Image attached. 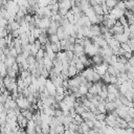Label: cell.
I'll return each instance as SVG.
<instances>
[{
  "mask_svg": "<svg viewBox=\"0 0 134 134\" xmlns=\"http://www.w3.org/2000/svg\"><path fill=\"white\" fill-rule=\"evenodd\" d=\"M16 102H17V105H18V107L22 110V109H28L29 107H30V103L28 102V99H27V97H24L22 94H20V96L16 99Z\"/></svg>",
  "mask_w": 134,
  "mask_h": 134,
  "instance_id": "6da1fadb",
  "label": "cell"
},
{
  "mask_svg": "<svg viewBox=\"0 0 134 134\" xmlns=\"http://www.w3.org/2000/svg\"><path fill=\"white\" fill-rule=\"evenodd\" d=\"M109 15H110V17H112V18H114V19L118 20L121 16H124V15H125V10H121V9H119L118 7L114 6L113 8H111V9H110Z\"/></svg>",
  "mask_w": 134,
  "mask_h": 134,
  "instance_id": "7a4b0ae2",
  "label": "cell"
},
{
  "mask_svg": "<svg viewBox=\"0 0 134 134\" xmlns=\"http://www.w3.org/2000/svg\"><path fill=\"white\" fill-rule=\"evenodd\" d=\"M108 66H109V64L104 62V63L98 64V65H93V68H94V70H95L97 73H99L100 75H103L104 73H106V72H107Z\"/></svg>",
  "mask_w": 134,
  "mask_h": 134,
  "instance_id": "3957f363",
  "label": "cell"
},
{
  "mask_svg": "<svg viewBox=\"0 0 134 134\" xmlns=\"http://www.w3.org/2000/svg\"><path fill=\"white\" fill-rule=\"evenodd\" d=\"M93 73H94L93 67H86V68L82 71V74H83V75L86 77V80L89 81V82H92V80H93Z\"/></svg>",
  "mask_w": 134,
  "mask_h": 134,
  "instance_id": "277c9868",
  "label": "cell"
},
{
  "mask_svg": "<svg viewBox=\"0 0 134 134\" xmlns=\"http://www.w3.org/2000/svg\"><path fill=\"white\" fill-rule=\"evenodd\" d=\"M45 87L47 88V90L49 91V93H50V95H55V89H57V87H55V85L53 84V82L49 79V77H47V80H46V83H45Z\"/></svg>",
  "mask_w": 134,
  "mask_h": 134,
  "instance_id": "5b68a950",
  "label": "cell"
},
{
  "mask_svg": "<svg viewBox=\"0 0 134 134\" xmlns=\"http://www.w3.org/2000/svg\"><path fill=\"white\" fill-rule=\"evenodd\" d=\"M36 121L34 119H28V122H27V126L25 128V132L29 133V134H35L36 133Z\"/></svg>",
  "mask_w": 134,
  "mask_h": 134,
  "instance_id": "8992f818",
  "label": "cell"
},
{
  "mask_svg": "<svg viewBox=\"0 0 134 134\" xmlns=\"http://www.w3.org/2000/svg\"><path fill=\"white\" fill-rule=\"evenodd\" d=\"M50 22H51V17H50V18H48V17L42 18V19H41V22H40L39 27H40V28H42L43 30H47V28L50 26Z\"/></svg>",
  "mask_w": 134,
  "mask_h": 134,
  "instance_id": "52a82bcc",
  "label": "cell"
},
{
  "mask_svg": "<svg viewBox=\"0 0 134 134\" xmlns=\"http://www.w3.org/2000/svg\"><path fill=\"white\" fill-rule=\"evenodd\" d=\"M57 34H58L60 40L67 39L68 36H69V34H68V32L66 31V29H65V26H63V25H60V26L58 27V31H57Z\"/></svg>",
  "mask_w": 134,
  "mask_h": 134,
  "instance_id": "ba28073f",
  "label": "cell"
},
{
  "mask_svg": "<svg viewBox=\"0 0 134 134\" xmlns=\"http://www.w3.org/2000/svg\"><path fill=\"white\" fill-rule=\"evenodd\" d=\"M113 38H115L118 42H120V43H126V42H128V40L130 39L129 38V36L128 35H126V34H117V35H113L112 36Z\"/></svg>",
  "mask_w": 134,
  "mask_h": 134,
  "instance_id": "9c48e42d",
  "label": "cell"
},
{
  "mask_svg": "<svg viewBox=\"0 0 134 134\" xmlns=\"http://www.w3.org/2000/svg\"><path fill=\"white\" fill-rule=\"evenodd\" d=\"M73 52H74V54L77 55V57H80L81 54L85 53V47H84V45H82V44H74Z\"/></svg>",
  "mask_w": 134,
  "mask_h": 134,
  "instance_id": "30bf717a",
  "label": "cell"
},
{
  "mask_svg": "<svg viewBox=\"0 0 134 134\" xmlns=\"http://www.w3.org/2000/svg\"><path fill=\"white\" fill-rule=\"evenodd\" d=\"M91 59H92L93 65H98V64L104 63V57H103V54H100V53H96V54H94Z\"/></svg>",
  "mask_w": 134,
  "mask_h": 134,
  "instance_id": "8fae6325",
  "label": "cell"
},
{
  "mask_svg": "<svg viewBox=\"0 0 134 134\" xmlns=\"http://www.w3.org/2000/svg\"><path fill=\"white\" fill-rule=\"evenodd\" d=\"M90 31L93 35V37L94 36H99L100 35V26H99V24H91Z\"/></svg>",
  "mask_w": 134,
  "mask_h": 134,
  "instance_id": "7c38bea8",
  "label": "cell"
},
{
  "mask_svg": "<svg viewBox=\"0 0 134 134\" xmlns=\"http://www.w3.org/2000/svg\"><path fill=\"white\" fill-rule=\"evenodd\" d=\"M90 130V128L88 127V125L86 124V121H82L80 125H79V129H77V132L79 133H88Z\"/></svg>",
  "mask_w": 134,
  "mask_h": 134,
  "instance_id": "4fadbf2b",
  "label": "cell"
},
{
  "mask_svg": "<svg viewBox=\"0 0 134 134\" xmlns=\"http://www.w3.org/2000/svg\"><path fill=\"white\" fill-rule=\"evenodd\" d=\"M43 62H44V66H45V68H47L49 71L52 69V67H53V62H52V60L50 59V58H48V57H44L43 58Z\"/></svg>",
  "mask_w": 134,
  "mask_h": 134,
  "instance_id": "5bb4252c",
  "label": "cell"
},
{
  "mask_svg": "<svg viewBox=\"0 0 134 134\" xmlns=\"http://www.w3.org/2000/svg\"><path fill=\"white\" fill-rule=\"evenodd\" d=\"M105 107H106L107 113H109V112H112V111H114V110L117 108V107H116V105H115V103H114V102H110V100H106Z\"/></svg>",
  "mask_w": 134,
  "mask_h": 134,
  "instance_id": "9a60e30c",
  "label": "cell"
},
{
  "mask_svg": "<svg viewBox=\"0 0 134 134\" xmlns=\"http://www.w3.org/2000/svg\"><path fill=\"white\" fill-rule=\"evenodd\" d=\"M60 4V7L61 8H65V9H67V10H69L71 7H72V2H71V0H64L63 2H61V3H59Z\"/></svg>",
  "mask_w": 134,
  "mask_h": 134,
  "instance_id": "2e32d148",
  "label": "cell"
},
{
  "mask_svg": "<svg viewBox=\"0 0 134 134\" xmlns=\"http://www.w3.org/2000/svg\"><path fill=\"white\" fill-rule=\"evenodd\" d=\"M68 73H69V77H73V76H75V75H76L77 73H80V72H79V70L76 69L75 66L69 65V67H68Z\"/></svg>",
  "mask_w": 134,
  "mask_h": 134,
  "instance_id": "e0dca14e",
  "label": "cell"
},
{
  "mask_svg": "<svg viewBox=\"0 0 134 134\" xmlns=\"http://www.w3.org/2000/svg\"><path fill=\"white\" fill-rule=\"evenodd\" d=\"M98 95L100 96V98H103V99H107V96H108V89H107V85H103V87H102V90H100V92L98 93Z\"/></svg>",
  "mask_w": 134,
  "mask_h": 134,
  "instance_id": "ac0fdd59",
  "label": "cell"
},
{
  "mask_svg": "<svg viewBox=\"0 0 134 134\" xmlns=\"http://www.w3.org/2000/svg\"><path fill=\"white\" fill-rule=\"evenodd\" d=\"M51 49L57 53V52H59V51H61L62 50V46H61V42L60 41H58V42H53V43H51Z\"/></svg>",
  "mask_w": 134,
  "mask_h": 134,
  "instance_id": "d6986e66",
  "label": "cell"
},
{
  "mask_svg": "<svg viewBox=\"0 0 134 134\" xmlns=\"http://www.w3.org/2000/svg\"><path fill=\"white\" fill-rule=\"evenodd\" d=\"M21 113H22V115L25 116L27 119H32L34 113H32L29 109H22V110H21Z\"/></svg>",
  "mask_w": 134,
  "mask_h": 134,
  "instance_id": "ffe728a7",
  "label": "cell"
},
{
  "mask_svg": "<svg viewBox=\"0 0 134 134\" xmlns=\"http://www.w3.org/2000/svg\"><path fill=\"white\" fill-rule=\"evenodd\" d=\"M15 62H16V58H14V57H12V55H7V57L5 58V60H4V63H5V65H6L7 67H10Z\"/></svg>",
  "mask_w": 134,
  "mask_h": 134,
  "instance_id": "44dd1931",
  "label": "cell"
},
{
  "mask_svg": "<svg viewBox=\"0 0 134 134\" xmlns=\"http://www.w3.org/2000/svg\"><path fill=\"white\" fill-rule=\"evenodd\" d=\"M107 72H109L111 75H117L118 74V70L113 66V65H111V64H109V66H108V69H107Z\"/></svg>",
  "mask_w": 134,
  "mask_h": 134,
  "instance_id": "7402d4cb",
  "label": "cell"
},
{
  "mask_svg": "<svg viewBox=\"0 0 134 134\" xmlns=\"http://www.w3.org/2000/svg\"><path fill=\"white\" fill-rule=\"evenodd\" d=\"M52 82H53V84L55 85V87H60V86H63V79L60 76V75H58V76H55L54 79H52L51 80Z\"/></svg>",
  "mask_w": 134,
  "mask_h": 134,
  "instance_id": "603a6c76",
  "label": "cell"
},
{
  "mask_svg": "<svg viewBox=\"0 0 134 134\" xmlns=\"http://www.w3.org/2000/svg\"><path fill=\"white\" fill-rule=\"evenodd\" d=\"M95 14L96 15H104V10H103V7H102V4H95L92 6Z\"/></svg>",
  "mask_w": 134,
  "mask_h": 134,
  "instance_id": "cb8c5ba5",
  "label": "cell"
},
{
  "mask_svg": "<svg viewBox=\"0 0 134 134\" xmlns=\"http://www.w3.org/2000/svg\"><path fill=\"white\" fill-rule=\"evenodd\" d=\"M102 81L105 83V84H110L111 82V74L109 72H106L102 75Z\"/></svg>",
  "mask_w": 134,
  "mask_h": 134,
  "instance_id": "d4e9b609",
  "label": "cell"
},
{
  "mask_svg": "<svg viewBox=\"0 0 134 134\" xmlns=\"http://www.w3.org/2000/svg\"><path fill=\"white\" fill-rule=\"evenodd\" d=\"M44 55H45V49L42 47V48H40L39 50H38V52L36 53V60H41V59H43L44 58Z\"/></svg>",
  "mask_w": 134,
  "mask_h": 134,
  "instance_id": "484cf974",
  "label": "cell"
},
{
  "mask_svg": "<svg viewBox=\"0 0 134 134\" xmlns=\"http://www.w3.org/2000/svg\"><path fill=\"white\" fill-rule=\"evenodd\" d=\"M79 91H80V93L82 94V96H84V95H86L87 92L89 91V88H88L86 85H80V86H79Z\"/></svg>",
  "mask_w": 134,
  "mask_h": 134,
  "instance_id": "4316f807",
  "label": "cell"
},
{
  "mask_svg": "<svg viewBox=\"0 0 134 134\" xmlns=\"http://www.w3.org/2000/svg\"><path fill=\"white\" fill-rule=\"evenodd\" d=\"M18 73H19V72H17L16 70H14V69L12 68V66H10V67H7V75H8V76H10V77H17Z\"/></svg>",
  "mask_w": 134,
  "mask_h": 134,
  "instance_id": "83f0119b",
  "label": "cell"
},
{
  "mask_svg": "<svg viewBox=\"0 0 134 134\" xmlns=\"http://www.w3.org/2000/svg\"><path fill=\"white\" fill-rule=\"evenodd\" d=\"M8 25H9L12 31H13V30H17V29L20 28V23L17 22V21H13L12 23H8Z\"/></svg>",
  "mask_w": 134,
  "mask_h": 134,
  "instance_id": "f1b7e54d",
  "label": "cell"
},
{
  "mask_svg": "<svg viewBox=\"0 0 134 134\" xmlns=\"http://www.w3.org/2000/svg\"><path fill=\"white\" fill-rule=\"evenodd\" d=\"M42 31H43V29H42V28H40V27H36V28H35V29H32L30 32L36 37V39H38V38H39V36L42 34Z\"/></svg>",
  "mask_w": 134,
  "mask_h": 134,
  "instance_id": "f546056e",
  "label": "cell"
},
{
  "mask_svg": "<svg viewBox=\"0 0 134 134\" xmlns=\"http://www.w3.org/2000/svg\"><path fill=\"white\" fill-rule=\"evenodd\" d=\"M115 6H116V7H118L119 9H121V10H126V9H127V7H126V3H125V0H118Z\"/></svg>",
  "mask_w": 134,
  "mask_h": 134,
  "instance_id": "4dcf8cb0",
  "label": "cell"
},
{
  "mask_svg": "<svg viewBox=\"0 0 134 134\" xmlns=\"http://www.w3.org/2000/svg\"><path fill=\"white\" fill-rule=\"evenodd\" d=\"M48 40H49V41H50L51 43L60 41V39H59V36H58V34H51V35H48Z\"/></svg>",
  "mask_w": 134,
  "mask_h": 134,
  "instance_id": "1f68e13d",
  "label": "cell"
},
{
  "mask_svg": "<svg viewBox=\"0 0 134 134\" xmlns=\"http://www.w3.org/2000/svg\"><path fill=\"white\" fill-rule=\"evenodd\" d=\"M89 92H90V93H92L93 95L98 94V89H97V86H96V84H95V83H93V84H92V86L89 88Z\"/></svg>",
  "mask_w": 134,
  "mask_h": 134,
  "instance_id": "d6a6232c",
  "label": "cell"
},
{
  "mask_svg": "<svg viewBox=\"0 0 134 134\" xmlns=\"http://www.w3.org/2000/svg\"><path fill=\"white\" fill-rule=\"evenodd\" d=\"M118 21L120 22V24L122 25V26H129V22H128V18L124 15V16H121L119 19H118Z\"/></svg>",
  "mask_w": 134,
  "mask_h": 134,
  "instance_id": "836d02e7",
  "label": "cell"
},
{
  "mask_svg": "<svg viewBox=\"0 0 134 134\" xmlns=\"http://www.w3.org/2000/svg\"><path fill=\"white\" fill-rule=\"evenodd\" d=\"M41 127H42V133H49V129H50V125L49 124L43 122L41 125Z\"/></svg>",
  "mask_w": 134,
  "mask_h": 134,
  "instance_id": "e575fe53",
  "label": "cell"
},
{
  "mask_svg": "<svg viewBox=\"0 0 134 134\" xmlns=\"http://www.w3.org/2000/svg\"><path fill=\"white\" fill-rule=\"evenodd\" d=\"M75 67H76V69L79 70V72H82V71L86 68L85 64H84V63H82V62H77V63L75 64Z\"/></svg>",
  "mask_w": 134,
  "mask_h": 134,
  "instance_id": "d590c367",
  "label": "cell"
},
{
  "mask_svg": "<svg viewBox=\"0 0 134 134\" xmlns=\"http://www.w3.org/2000/svg\"><path fill=\"white\" fill-rule=\"evenodd\" d=\"M55 130H57V133H59V134H63V133H65V127H64L63 124L58 125Z\"/></svg>",
  "mask_w": 134,
  "mask_h": 134,
  "instance_id": "8d00e7d4",
  "label": "cell"
},
{
  "mask_svg": "<svg viewBox=\"0 0 134 134\" xmlns=\"http://www.w3.org/2000/svg\"><path fill=\"white\" fill-rule=\"evenodd\" d=\"M127 9H131L134 7V0H125Z\"/></svg>",
  "mask_w": 134,
  "mask_h": 134,
  "instance_id": "74e56055",
  "label": "cell"
},
{
  "mask_svg": "<svg viewBox=\"0 0 134 134\" xmlns=\"http://www.w3.org/2000/svg\"><path fill=\"white\" fill-rule=\"evenodd\" d=\"M65 53H66V58H67V61L69 62L70 60H72L73 55H74V52L72 50H65Z\"/></svg>",
  "mask_w": 134,
  "mask_h": 134,
  "instance_id": "f35d334b",
  "label": "cell"
},
{
  "mask_svg": "<svg viewBox=\"0 0 134 134\" xmlns=\"http://www.w3.org/2000/svg\"><path fill=\"white\" fill-rule=\"evenodd\" d=\"M25 60H26V58L23 55V53H19V54L16 57V62H17V63H19V64H20V63H22V62H23V61H25Z\"/></svg>",
  "mask_w": 134,
  "mask_h": 134,
  "instance_id": "ab89813d",
  "label": "cell"
},
{
  "mask_svg": "<svg viewBox=\"0 0 134 134\" xmlns=\"http://www.w3.org/2000/svg\"><path fill=\"white\" fill-rule=\"evenodd\" d=\"M117 97H118V96H117L116 94H114V93H109V92H108V96H107V99H106V100L114 102V100H115Z\"/></svg>",
  "mask_w": 134,
  "mask_h": 134,
  "instance_id": "60d3db41",
  "label": "cell"
},
{
  "mask_svg": "<svg viewBox=\"0 0 134 134\" xmlns=\"http://www.w3.org/2000/svg\"><path fill=\"white\" fill-rule=\"evenodd\" d=\"M26 61H27L28 64H34V63H36V57L34 54H29L26 58Z\"/></svg>",
  "mask_w": 134,
  "mask_h": 134,
  "instance_id": "b9f144b4",
  "label": "cell"
},
{
  "mask_svg": "<svg viewBox=\"0 0 134 134\" xmlns=\"http://www.w3.org/2000/svg\"><path fill=\"white\" fill-rule=\"evenodd\" d=\"M58 31V27H54V26H49L47 28V34L48 35H51V34H57Z\"/></svg>",
  "mask_w": 134,
  "mask_h": 134,
  "instance_id": "7bdbcfd3",
  "label": "cell"
},
{
  "mask_svg": "<svg viewBox=\"0 0 134 134\" xmlns=\"http://www.w3.org/2000/svg\"><path fill=\"white\" fill-rule=\"evenodd\" d=\"M106 115H107V113H98V114H96L95 115V118H96V120H105V118H106Z\"/></svg>",
  "mask_w": 134,
  "mask_h": 134,
  "instance_id": "ee69618b",
  "label": "cell"
},
{
  "mask_svg": "<svg viewBox=\"0 0 134 134\" xmlns=\"http://www.w3.org/2000/svg\"><path fill=\"white\" fill-rule=\"evenodd\" d=\"M117 62H120L122 64H126L128 62V59L125 55H117Z\"/></svg>",
  "mask_w": 134,
  "mask_h": 134,
  "instance_id": "f6af8a7d",
  "label": "cell"
},
{
  "mask_svg": "<svg viewBox=\"0 0 134 134\" xmlns=\"http://www.w3.org/2000/svg\"><path fill=\"white\" fill-rule=\"evenodd\" d=\"M120 47L124 48L126 51H132L131 48H130V46H129V44H128L127 42H126V43H120Z\"/></svg>",
  "mask_w": 134,
  "mask_h": 134,
  "instance_id": "bcb514c9",
  "label": "cell"
},
{
  "mask_svg": "<svg viewBox=\"0 0 134 134\" xmlns=\"http://www.w3.org/2000/svg\"><path fill=\"white\" fill-rule=\"evenodd\" d=\"M38 50H39V49H38V48H37V47L34 45V43H32V44H31V47H30V50H29L30 54H34V55H36V53L38 52Z\"/></svg>",
  "mask_w": 134,
  "mask_h": 134,
  "instance_id": "7dc6e473",
  "label": "cell"
},
{
  "mask_svg": "<svg viewBox=\"0 0 134 134\" xmlns=\"http://www.w3.org/2000/svg\"><path fill=\"white\" fill-rule=\"evenodd\" d=\"M31 20H32V15H30V14L27 13V14L24 16V21H25L26 23H29Z\"/></svg>",
  "mask_w": 134,
  "mask_h": 134,
  "instance_id": "c3c4849f",
  "label": "cell"
},
{
  "mask_svg": "<svg viewBox=\"0 0 134 134\" xmlns=\"http://www.w3.org/2000/svg\"><path fill=\"white\" fill-rule=\"evenodd\" d=\"M79 58H80V62H82V63H84V64H85V63L87 62V60H88V57L86 55V53L81 54Z\"/></svg>",
  "mask_w": 134,
  "mask_h": 134,
  "instance_id": "681fc988",
  "label": "cell"
},
{
  "mask_svg": "<svg viewBox=\"0 0 134 134\" xmlns=\"http://www.w3.org/2000/svg\"><path fill=\"white\" fill-rule=\"evenodd\" d=\"M116 62H117V55L112 54L111 58H110V64H111V65H114Z\"/></svg>",
  "mask_w": 134,
  "mask_h": 134,
  "instance_id": "f907efd6",
  "label": "cell"
},
{
  "mask_svg": "<svg viewBox=\"0 0 134 134\" xmlns=\"http://www.w3.org/2000/svg\"><path fill=\"white\" fill-rule=\"evenodd\" d=\"M6 46H7V44H6L5 38H0V48H4Z\"/></svg>",
  "mask_w": 134,
  "mask_h": 134,
  "instance_id": "816d5d0a",
  "label": "cell"
},
{
  "mask_svg": "<svg viewBox=\"0 0 134 134\" xmlns=\"http://www.w3.org/2000/svg\"><path fill=\"white\" fill-rule=\"evenodd\" d=\"M10 34H12L13 38H19V36H20V31H19V29H17V30H13V31H10Z\"/></svg>",
  "mask_w": 134,
  "mask_h": 134,
  "instance_id": "f5cc1de1",
  "label": "cell"
},
{
  "mask_svg": "<svg viewBox=\"0 0 134 134\" xmlns=\"http://www.w3.org/2000/svg\"><path fill=\"white\" fill-rule=\"evenodd\" d=\"M128 114H130L132 117H134V106H133V107H129Z\"/></svg>",
  "mask_w": 134,
  "mask_h": 134,
  "instance_id": "db71d44e",
  "label": "cell"
},
{
  "mask_svg": "<svg viewBox=\"0 0 134 134\" xmlns=\"http://www.w3.org/2000/svg\"><path fill=\"white\" fill-rule=\"evenodd\" d=\"M122 118H124V119H125V120H126L127 122H129V121H131V120L133 119V117H132V116H131L130 114H127V115H126L125 117H122Z\"/></svg>",
  "mask_w": 134,
  "mask_h": 134,
  "instance_id": "11a10c76",
  "label": "cell"
},
{
  "mask_svg": "<svg viewBox=\"0 0 134 134\" xmlns=\"http://www.w3.org/2000/svg\"><path fill=\"white\" fill-rule=\"evenodd\" d=\"M128 62L131 64V66H132V67H134V54H133L131 58H129V59H128Z\"/></svg>",
  "mask_w": 134,
  "mask_h": 134,
  "instance_id": "9f6ffc18",
  "label": "cell"
},
{
  "mask_svg": "<svg viewBox=\"0 0 134 134\" xmlns=\"http://www.w3.org/2000/svg\"><path fill=\"white\" fill-rule=\"evenodd\" d=\"M133 55V53H132V51H126V53H125V57L127 58V59H129V58H131Z\"/></svg>",
  "mask_w": 134,
  "mask_h": 134,
  "instance_id": "6f0895ef",
  "label": "cell"
},
{
  "mask_svg": "<svg viewBox=\"0 0 134 134\" xmlns=\"http://www.w3.org/2000/svg\"><path fill=\"white\" fill-rule=\"evenodd\" d=\"M128 127H130V128L134 129V120H133V119H132L131 121H129V122H128Z\"/></svg>",
  "mask_w": 134,
  "mask_h": 134,
  "instance_id": "680465c9",
  "label": "cell"
},
{
  "mask_svg": "<svg viewBox=\"0 0 134 134\" xmlns=\"http://www.w3.org/2000/svg\"><path fill=\"white\" fill-rule=\"evenodd\" d=\"M129 38H130V39H134V31H131V32H130Z\"/></svg>",
  "mask_w": 134,
  "mask_h": 134,
  "instance_id": "91938a15",
  "label": "cell"
},
{
  "mask_svg": "<svg viewBox=\"0 0 134 134\" xmlns=\"http://www.w3.org/2000/svg\"><path fill=\"white\" fill-rule=\"evenodd\" d=\"M133 120H134V117H133Z\"/></svg>",
  "mask_w": 134,
  "mask_h": 134,
  "instance_id": "94428289",
  "label": "cell"
}]
</instances>
